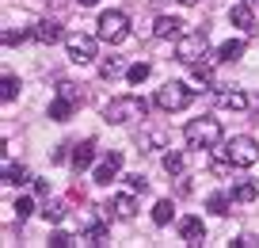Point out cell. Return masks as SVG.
Listing matches in <instances>:
<instances>
[{"mask_svg":"<svg viewBox=\"0 0 259 248\" xmlns=\"http://www.w3.org/2000/svg\"><path fill=\"white\" fill-rule=\"evenodd\" d=\"M183 137H187L191 149L210 153V149H218V145H221V122L218 119H191L183 126Z\"/></svg>","mask_w":259,"mask_h":248,"instance_id":"1","label":"cell"},{"mask_svg":"<svg viewBox=\"0 0 259 248\" xmlns=\"http://www.w3.org/2000/svg\"><path fill=\"white\" fill-rule=\"evenodd\" d=\"M149 115V103L141 96H114L111 103L103 107V119L114 122V126H122V122H134V119H145Z\"/></svg>","mask_w":259,"mask_h":248,"instance_id":"2","label":"cell"},{"mask_svg":"<svg viewBox=\"0 0 259 248\" xmlns=\"http://www.w3.org/2000/svg\"><path fill=\"white\" fill-rule=\"evenodd\" d=\"M221 149H225V157H229L233 168H251V164L259 160V141H255V137H248V134L221 141Z\"/></svg>","mask_w":259,"mask_h":248,"instance_id":"3","label":"cell"},{"mask_svg":"<svg viewBox=\"0 0 259 248\" xmlns=\"http://www.w3.org/2000/svg\"><path fill=\"white\" fill-rule=\"evenodd\" d=\"M202 57H210V42H206V31H194V34H183V39H176V61H183V65H198Z\"/></svg>","mask_w":259,"mask_h":248,"instance_id":"4","label":"cell"},{"mask_svg":"<svg viewBox=\"0 0 259 248\" xmlns=\"http://www.w3.org/2000/svg\"><path fill=\"white\" fill-rule=\"evenodd\" d=\"M194 99V88H187L183 80H168L164 88H156V107L160 111H183Z\"/></svg>","mask_w":259,"mask_h":248,"instance_id":"5","label":"cell"},{"mask_svg":"<svg viewBox=\"0 0 259 248\" xmlns=\"http://www.w3.org/2000/svg\"><path fill=\"white\" fill-rule=\"evenodd\" d=\"M126 34H130V19H126V12L111 8V12H103V16H99V39H103V42L118 46Z\"/></svg>","mask_w":259,"mask_h":248,"instance_id":"6","label":"cell"},{"mask_svg":"<svg viewBox=\"0 0 259 248\" xmlns=\"http://www.w3.org/2000/svg\"><path fill=\"white\" fill-rule=\"evenodd\" d=\"M65 50H69V61H76V65L96 61V39L92 34H80V31L65 34Z\"/></svg>","mask_w":259,"mask_h":248,"instance_id":"7","label":"cell"},{"mask_svg":"<svg viewBox=\"0 0 259 248\" xmlns=\"http://www.w3.org/2000/svg\"><path fill=\"white\" fill-rule=\"evenodd\" d=\"M134 214H138L134 191H126V195H114V199L103 206V222H111V218H118V222H134Z\"/></svg>","mask_w":259,"mask_h":248,"instance_id":"8","label":"cell"},{"mask_svg":"<svg viewBox=\"0 0 259 248\" xmlns=\"http://www.w3.org/2000/svg\"><path fill=\"white\" fill-rule=\"evenodd\" d=\"M118 172H122V153H107L96 168H92V180H96V184H111V180H118Z\"/></svg>","mask_w":259,"mask_h":248,"instance_id":"9","label":"cell"},{"mask_svg":"<svg viewBox=\"0 0 259 248\" xmlns=\"http://www.w3.org/2000/svg\"><path fill=\"white\" fill-rule=\"evenodd\" d=\"M179 237H183L191 248H198V244L206 240V225H202V218H194V214L179 218Z\"/></svg>","mask_w":259,"mask_h":248,"instance_id":"10","label":"cell"},{"mask_svg":"<svg viewBox=\"0 0 259 248\" xmlns=\"http://www.w3.org/2000/svg\"><path fill=\"white\" fill-rule=\"evenodd\" d=\"M31 39H38L42 46H54V42H65V31H61V23H54V19H38V23L31 27Z\"/></svg>","mask_w":259,"mask_h":248,"instance_id":"11","label":"cell"},{"mask_svg":"<svg viewBox=\"0 0 259 248\" xmlns=\"http://www.w3.org/2000/svg\"><path fill=\"white\" fill-rule=\"evenodd\" d=\"M229 23L233 27H240V31H255V12H251V4L248 0H240V4H233V8H229Z\"/></svg>","mask_w":259,"mask_h":248,"instance_id":"12","label":"cell"},{"mask_svg":"<svg viewBox=\"0 0 259 248\" xmlns=\"http://www.w3.org/2000/svg\"><path fill=\"white\" fill-rule=\"evenodd\" d=\"M229 195H233V202H255L259 199V184L251 176H240V180H233Z\"/></svg>","mask_w":259,"mask_h":248,"instance_id":"13","label":"cell"},{"mask_svg":"<svg viewBox=\"0 0 259 248\" xmlns=\"http://www.w3.org/2000/svg\"><path fill=\"white\" fill-rule=\"evenodd\" d=\"M218 107L221 111H248V96L240 88H218Z\"/></svg>","mask_w":259,"mask_h":248,"instance_id":"14","label":"cell"},{"mask_svg":"<svg viewBox=\"0 0 259 248\" xmlns=\"http://www.w3.org/2000/svg\"><path fill=\"white\" fill-rule=\"evenodd\" d=\"M153 34H156V39H183V19H176V16H156Z\"/></svg>","mask_w":259,"mask_h":248,"instance_id":"15","label":"cell"},{"mask_svg":"<svg viewBox=\"0 0 259 248\" xmlns=\"http://www.w3.org/2000/svg\"><path fill=\"white\" fill-rule=\"evenodd\" d=\"M76 240H80V244L99 248V244H107V240H111V233H107V225H103V222H92V225H84V229L76 233Z\"/></svg>","mask_w":259,"mask_h":248,"instance_id":"16","label":"cell"},{"mask_svg":"<svg viewBox=\"0 0 259 248\" xmlns=\"http://www.w3.org/2000/svg\"><path fill=\"white\" fill-rule=\"evenodd\" d=\"M73 168L76 172H84V168H92V164H96V145L92 141H80V145H73Z\"/></svg>","mask_w":259,"mask_h":248,"instance_id":"17","label":"cell"},{"mask_svg":"<svg viewBox=\"0 0 259 248\" xmlns=\"http://www.w3.org/2000/svg\"><path fill=\"white\" fill-rule=\"evenodd\" d=\"M240 57H244V39H229V42H221V46H218L213 61H225V65H233V61H240Z\"/></svg>","mask_w":259,"mask_h":248,"instance_id":"18","label":"cell"},{"mask_svg":"<svg viewBox=\"0 0 259 248\" xmlns=\"http://www.w3.org/2000/svg\"><path fill=\"white\" fill-rule=\"evenodd\" d=\"M164 172L176 176V180H187V157L179 149H168V153H164Z\"/></svg>","mask_w":259,"mask_h":248,"instance_id":"19","label":"cell"},{"mask_svg":"<svg viewBox=\"0 0 259 248\" xmlns=\"http://www.w3.org/2000/svg\"><path fill=\"white\" fill-rule=\"evenodd\" d=\"M76 107H80V103H73V99L57 96L54 103H50V119H54V122H69V119H73V111H76Z\"/></svg>","mask_w":259,"mask_h":248,"instance_id":"20","label":"cell"},{"mask_svg":"<svg viewBox=\"0 0 259 248\" xmlns=\"http://www.w3.org/2000/svg\"><path fill=\"white\" fill-rule=\"evenodd\" d=\"M4 184H12V187H23V184H31V172L23 168V164H4Z\"/></svg>","mask_w":259,"mask_h":248,"instance_id":"21","label":"cell"},{"mask_svg":"<svg viewBox=\"0 0 259 248\" xmlns=\"http://www.w3.org/2000/svg\"><path fill=\"white\" fill-rule=\"evenodd\" d=\"M122 73H126L122 57H103V61H99V77L103 80H114V77H122Z\"/></svg>","mask_w":259,"mask_h":248,"instance_id":"22","label":"cell"},{"mask_svg":"<svg viewBox=\"0 0 259 248\" xmlns=\"http://www.w3.org/2000/svg\"><path fill=\"white\" fill-rule=\"evenodd\" d=\"M229 206H233V195H210V199H206V210H210V214H218V218H225L229 214Z\"/></svg>","mask_w":259,"mask_h":248,"instance_id":"23","label":"cell"},{"mask_svg":"<svg viewBox=\"0 0 259 248\" xmlns=\"http://www.w3.org/2000/svg\"><path fill=\"white\" fill-rule=\"evenodd\" d=\"M194 69V80L198 84H213V57H202L198 65H191Z\"/></svg>","mask_w":259,"mask_h":248,"instance_id":"24","label":"cell"},{"mask_svg":"<svg viewBox=\"0 0 259 248\" xmlns=\"http://www.w3.org/2000/svg\"><path fill=\"white\" fill-rule=\"evenodd\" d=\"M126 80H130V84H145V80H149V65L145 61H134L126 69Z\"/></svg>","mask_w":259,"mask_h":248,"instance_id":"25","label":"cell"},{"mask_svg":"<svg viewBox=\"0 0 259 248\" xmlns=\"http://www.w3.org/2000/svg\"><path fill=\"white\" fill-rule=\"evenodd\" d=\"M16 96H19V80L12 77V73H4V88H0V99H4V103H12Z\"/></svg>","mask_w":259,"mask_h":248,"instance_id":"26","label":"cell"},{"mask_svg":"<svg viewBox=\"0 0 259 248\" xmlns=\"http://www.w3.org/2000/svg\"><path fill=\"white\" fill-rule=\"evenodd\" d=\"M153 222H156V225H168V222H171V202H168V199H160V202L153 206Z\"/></svg>","mask_w":259,"mask_h":248,"instance_id":"27","label":"cell"},{"mask_svg":"<svg viewBox=\"0 0 259 248\" xmlns=\"http://www.w3.org/2000/svg\"><path fill=\"white\" fill-rule=\"evenodd\" d=\"M126 187H130L134 195H145V191H149V180L141 176V172H134V176H126Z\"/></svg>","mask_w":259,"mask_h":248,"instance_id":"28","label":"cell"},{"mask_svg":"<svg viewBox=\"0 0 259 248\" xmlns=\"http://www.w3.org/2000/svg\"><path fill=\"white\" fill-rule=\"evenodd\" d=\"M42 218H46V222H61L65 218V202H46V210H42Z\"/></svg>","mask_w":259,"mask_h":248,"instance_id":"29","label":"cell"},{"mask_svg":"<svg viewBox=\"0 0 259 248\" xmlns=\"http://www.w3.org/2000/svg\"><path fill=\"white\" fill-rule=\"evenodd\" d=\"M57 96L73 99V103H84V96H80V92H76V84H69V80H61V84H57Z\"/></svg>","mask_w":259,"mask_h":248,"instance_id":"30","label":"cell"},{"mask_svg":"<svg viewBox=\"0 0 259 248\" xmlns=\"http://www.w3.org/2000/svg\"><path fill=\"white\" fill-rule=\"evenodd\" d=\"M12 210H16L19 222H27V218H31V210H34V202H31V199H16V206H12Z\"/></svg>","mask_w":259,"mask_h":248,"instance_id":"31","label":"cell"},{"mask_svg":"<svg viewBox=\"0 0 259 248\" xmlns=\"http://www.w3.org/2000/svg\"><path fill=\"white\" fill-rule=\"evenodd\" d=\"M76 237H69V233H50V248H69Z\"/></svg>","mask_w":259,"mask_h":248,"instance_id":"32","label":"cell"},{"mask_svg":"<svg viewBox=\"0 0 259 248\" xmlns=\"http://www.w3.org/2000/svg\"><path fill=\"white\" fill-rule=\"evenodd\" d=\"M23 39H27V31H4V46H16Z\"/></svg>","mask_w":259,"mask_h":248,"instance_id":"33","label":"cell"},{"mask_svg":"<svg viewBox=\"0 0 259 248\" xmlns=\"http://www.w3.org/2000/svg\"><path fill=\"white\" fill-rule=\"evenodd\" d=\"M34 195H42V199H50V184H46V180H34Z\"/></svg>","mask_w":259,"mask_h":248,"instance_id":"34","label":"cell"},{"mask_svg":"<svg viewBox=\"0 0 259 248\" xmlns=\"http://www.w3.org/2000/svg\"><path fill=\"white\" fill-rule=\"evenodd\" d=\"M96 4H99V0H80V8H96Z\"/></svg>","mask_w":259,"mask_h":248,"instance_id":"35","label":"cell"},{"mask_svg":"<svg viewBox=\"0 0 259 248\" xmlns=\"http://www.w3.org/2000/svg\"><path fill=\"white\" fill-rule=\"evenodd\" d=\"M179 4H198V0H179Z\"/></svg>","mask_w":259,"mask_h":248,"instance_id":"36","label":"cell"},{"mask_svg":"<svg viewBox=\"0 0 259 248\" xmlns=\"http://www.w3.org/2000/svg\"><path fill=\"white\" fill-rule=\"evenodd\" d=\"M248 4H251V8H255V4H259V0H248Z\"/></svg>","mask_w":259,"mask_h":248,"instance_id":"37","label":"cell"},{"mask_svg":"<svg viewBox=\"0 0 259 248\" xmlns=\"http://www.w3.org/2000/svg\"><path fill=\"white\" fill-rule=\"evenodd\" d=\"M255 115H259V111H255Z\"/></svg>","mask_w":259,"mask_h":248,"instance_id":"38","label":"cell"}]
</instances>
